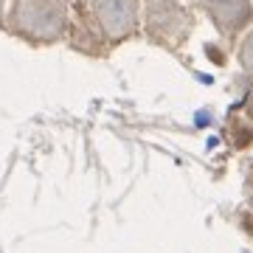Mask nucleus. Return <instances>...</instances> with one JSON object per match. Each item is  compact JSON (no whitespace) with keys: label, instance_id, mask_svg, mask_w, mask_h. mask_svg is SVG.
<instances>
[{"label":"nucleus","instance_id":"obj_4","mask_svg":"<svg viewBox=\"0 0 253 253\" xmlns=\"http://www.w3.org/2000/svg\"><path fill=\"white\" fill-rule=\"evenodd\" d=\"M99 17L110 34H124L135 20V0H99Z\"/></svg>","mask_w":253,"mask_h":253},{"label":"nucleus","instance_id":"obj_5","mask_svg":"<svg viewBox=\"0 0 253 253\" xmlns=\"http://www.w3.org/2000/svg\"><path fill=\"white\" fill-rule=\"evenodd\" d=\"M239 59H242V65L248 68V71L253 73V31L248 37H245L242 42V51H239Z\"/></svg>","mask_w":253,"mask_h":253},{"label":"nucleus","instance_id":"obj_2","mask_svg":"<svg viewBox=\"0 0 253 253\" xmlns=\"http://www.w3.org/2000/svg\"><path fill=\"white\" fill-rule=\"evenodd\" d=\"M146 17H149V28L158 37H174L177 31H183L186 20H189L174 0H149Z\"/></svg>","mask_w":253,"mask_h":253},{"label":"nucleus","instance_id":"obj_1","mask_svg":"<svg viewBox=\"0 0 253 253\" xmlns=\"http://www.w3.org/2000/svg\"><path fill=\"white\" fill-rule=\"evenodd\" d=\"M26 28L34 34H56L62 26V3L59 0H26L23 6Z\"/></svg>","mask_w":253,"mask_h":253},{"label":"nucleus","instance_id":"obj_3","mask_svg":"<svg viewBox=\"0 0 253 253\" xmlns=\"http://www.w3.org/2000/svg\"><path fill=\"white\" fill-rule=\"evenodd\" d=\"M208 9H211V14L222 31L242 28L253 14L251 0H208Z\"/></svg>","mask_w":253,"mask_h":253}]
</instances>
